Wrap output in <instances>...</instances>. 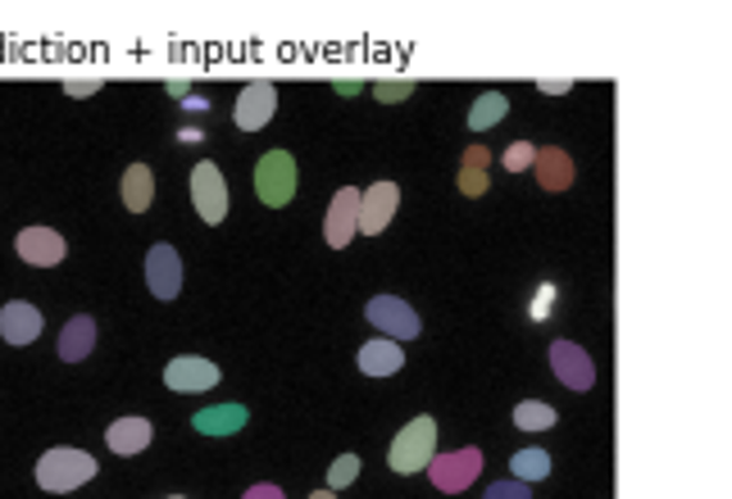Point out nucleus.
<instances>
[{"label":"nucleus","instance_id":"28","mask_svg":"<svg viewBox=\"0 0 732 499\" xmlns=\"http://www.w3.org/2000/svg\"><path fill=\"white\" fill-rule=\"evenodd\" d=\"M487 499H532L523 481H497V486H487Z\"/></svg>","mask_w":732,"mask_h":499},{"label":"nucleus","instance_id":"5","mask_svg":"<svg viewBox=\"0 0 732 499\" xmlns=\"http://www.w3.org/2000/svg\"><path fill=\"white\" fill-rule=\"evenodd\" d=\"M191 200H197V214H201L210 227H219V223L228 218V182H223L219 164L201 160L197 169H191Z\"/></svg>","mask_w":732,"mask_h":499},{"label":"nucleus","instance_id":"9","mask_svg":"<svg viewBox=\"0 0 732 499\" xmlns=\"http://www.w3.org/2000/svg\"><path fill=\"white\" fill-rule=\"evenodd\" d=\"M397 210H401L397 182H373L369 191H360V227H355V232H364V236L387 232V223H392Z\"/></svg>","mask_w":732,"mask_h":499},{"label":"nucleus","instance_id":"33","mask_svg":"<svg viewBox=\"0 0 732 499\" xmlns=\"http://www.w3.org/2000/svg\"><path fill=\"white\" fill-rule=\"evenodd\" d=\"M310 499H337V495H332V490H314Z\"/></svg>","mask_w":732,"mask_h":499},{"label":"nucleus","instance_id":"4","mask_svg":"<svg viewBox=\"0 0 732 499\" xmlns=\"http://www.w3.org/2000/svg\"><path fill=\"white\" fill-rule=\"evenodd\" d=\"M364 318H369L387 340H397V345H401V340H414L419 327H423L419 314L405 305V299H397V295H373L369 305H364Z\"/></svg>","mask_w":732,"mask_h":499},{"label":"nucleus","instance_id":"22","mask_svg":"<svg viewBox=\"0 0 732 499\" xmlns=\"http://www.w3.org/2000/svg\"><path fill=\"white\" fill-rule=\"evenodd\" d=\"M487 164H492L487 145H469L464 150V173H460V191L464 195H482L487 191Z\"/></svg>","mask_w":732,"mask_h":499},{"label":"nucleus","instance_id":"17","mask_svg":"<svg viewBox=\"0 0 732 499\" xmlns=\"http://www.w3.org/2000/svg\"><path fill=\"white\" fill-rule=\"evenodd\" d=\"M532 169H537V182H542L547 191H564V186H573V160L564 155V150H555V145L537 150Z\"/></svg>","mask_w":732,"mask_h":499},{"label":"nucleus","instance_id":"12","mask_svg":"<svg viewBox=\"0 0 732 499\" xmlns=\"http://www.w3.org/2000/svg\"><path fill=\"white\" fill-rule=\"evenodd\" d=\"M214 381H219V364L197 359V355H178V359L164 368V386H169V390H178V395L210 390Z\"/></svg>","mask_w":732,"mask_h":499},{"label":"nucleus","instance_id":"27","mask_svg":"<svg viewBox=\"0 0 732 499\" xmlns=\"http://www.w3.org/2000/svg\"><path fill=\"white\" fill-rule=\"evenodd\" d=\"M414 91V82L410 78H401V82H373V95L378 100H387V105H397V100H405Z\"/></svg>","mask_w":732,"mask_h":499},{"label":"nucleus","instance_id":"1","mask_svg":"<svg viewBox=\"0 0 732 499\" xmlns=\"http://www.w3.org/2000/svg\"><path fill=\"white\" fill-rule=\"evenodd\" d=\"M96 477V459L87 455V449H46L41 464H37V486L41 490H78Z\"/></svg>","mask_w":732,"mask_h":499},{"label":"nucleus","instance_id":"31","mask_svg":"<svg viewBox=\"0 0 732 499\" xmlns=\"http://www.w3.org/2000/svg\"><path fill=\"white\" fill-rule=\"evenodd\" d=\"M241 499H282V490H278L273 481H260V486H251V490L241 495Z\"/></svg>","mask_w":732,"mask_h":499},{"label":"nucleus","instance_id":"34","mask_svg":"<svg viewBox=\"0 0 732 499\" xmlns=\"http://www.w3.org/2000/svg\"><path fill=\"white\" fill-rule=\"evenodd\" d=\"M169 499H182V495H169Z\"/></svg>","mask_w":732,"mask_h":499},{"label":"nucleus","instance_id":"24","mask_svg":"<svg viewBox=\"0 0 732 499\" xmlns=\"http://www.w3.org/2000/svg\"><path fill=\"white\" fill-rule=\"evenodd\" d=\"M514 427L519 431H547V427H555V409L542 405V399H523L514 409Z\"/></svg>","mask_w":732,"mask_h":499},{"label":"nucleus","instance_id":"32","mask_svg":"<svg viewBox=\"0 0 732 499\" xmlns=\"http://www.w3.org/2000/svg\"><path fill=\"white\" fill-rule=\"evenodd\" d=\"M569 86H573L569 78H551V82H542V91H547V95H564Z\"/></svg>","mask_w":732,"mask_h":499},{"label":"nucleus","instance_id":"15","mask_svg":"<svg viewBox=\"0 0 732 499\" xmlns=\"http://www.w3.org/2000/svg\"><path fill=\"white\" fill-rule=\"evenodd\" d=\"M401 364H405V355H401V345L397 340H364L360 345V373L364 377H392V373H401Z\"/></svg>","mask_w":732,"mask_h":499},{"label":"nucleus","instance_id":"19","mask_svg":"<svg viewBox=\"0 0 732 499\" xmlns=\"http://www.w3.org/2000/svg\"><path fill=\"white\" fill-rule=\"evenodd\" d=\"M151 200H156V173L146 164H132L123 173V205H128V214H146V210H151Z\"/></svg>","mask_w":732,"mask_h":499},{"label":"nucleus","instance_id":"6","mask_svg":"<svg viewBox=\"0 0 732 499\" xmlns=\"http://www.w3.org/2000/svg\"><path fill=\"white\" fill-rule=\"evenodd\" d=\"M478 472H482V455H478L473 445H469V449H451V455H437V459L428 464V477H432V486L442 490V495L469 490Z\"/></svg>","mask_w":732,"mask_h":499},{"label":"nucleus","instance_id":"14","mask_svg":"<svg viewBox=\"0 0 732 499\" xmlns=\"http://www.w3.org/2000/svg\"><path fill=\"white\" fill-rule=\"evenodd\" d=\"M37 336H41V314H37V305H28V299H10V305L0 309V340L32 345Z\"/></svg>","mask_w":732,"mask_h":499},{"label":"nucleus","instance_id":"25","mask_svg":"<svg viewBox=\"0 0 732 499\" xmlns=\"http://www.w3.org/2000/svg\"><path fill=\"white\" fill-rule=\"evenodd\" d=\"M360 477V459L355 455H341L337 464H332V472H328V490H341V486H351Z\"/></svg>","mask_w":732,"mask_h":499},{"label":"nucleus","instance_id":"21","mask_svg":"<svg viewBox=\"0 0 732 499\" xmlns=\"http://www.w3.org/2000/svg\"><path fill=\"white\" fill-rule=\"evenodd\" d=\"M505 110H510V100H505L501 91H487V95H478V100H473V110H469V132H487V128H497V123L505 119Z\"/></svg>","mask_w":732,"mask_h":499},{"label":"nucleus","instance_id":"29","mask_svg":"<svg viewBox=\"0 0 732 499\" xmlns=\"http://www.w3.org/2000/svg\"><path fill=\"white\" fill-rule=\"evenodd\" d=\"M551 305H555V286H542V291H537V299H532V318L542 323L551 314Z\"/></svg>","mask_w":732,"mask_h":499},{"label":"nucleus","instance_id":"18","mask_svg":"<svg viewBox=\"0 0 732 499\" xmlns=\"http://www.w3.org/2000/svg\"><path fill=\"white\" fill-rule=\"evenodd\" d=\"M91 345H96V323H91L87 314L69 318L64 332H60V359H64V364H82V359L91 355Z\"/></svg>","mask_w":732,"mask_h":499},{"label":"nucleus","instance_id":"30","mask_svg":"<svg viewBox=\"0 0 732 499\" xmlns=\"http://www.w3.org/2000/svg\"><path fill=\"white\" fill-rule=\"evenodd\" d=\"M64 91L69 95H96V91H101V78H69Z\"/></svg>","mask_w":732,"mask_h":499},{"label":"nucleus","instance_id":"7","mask_svg":"<svg viewBox=\"0 0 732 499\" xmlns=\"http://www.w3.org/2000/svg\"><path fill=\"white\" fill-rule=\"evenodd\" d=\"M273 110H278V86H273V82H264V78H255V82L241 86L232 119H237V128H241V132H260V128L273 119Z\"/></svg>","mask_w":732,"mask_h":499},{"label":"nucleus","instance_id":"26","mask_svg":"<svg viewBox=\"0 0 732 499\" xmlns=\"http://www.w3.org/2000/svg\"><path fill=\"white\" fill-rule=\"evenodd\" d=\"M532 160H537V145H532V141H514V145L505 150V169H510V173L532 169Z\"/></svg>","mask_w":732,"mask_h":499},{"label":"nucleus","instance_id":"23","mask_svg":"<svg viewBox=\"0 0 732 499\" xmlns=\"http://www.w3.org/2000/svg\"><path fill=\"white\" fill-rule=\"evenodd\" d=\"M510 472L519 481H542L551 472V455H547V449H519V455L510 459Z\"/></svg>","mask_w":732,"mask_h":499},{"label":"nucleus","instance_id":"2","mask_svg":"<svg viewBox=\"0 0 732 499\" xmlns=\"http://www.w3.org/2000/svg\"><path fill=\"white\" fill-rule=\"evenodd\" d=\"M432 449H437V422L428 414H419L410 427H401V436L392 440V455H387V464H392V472L410 477L419 468L432 464Z\"/></svg>","mask_w":732,"mask_h":499},{"label":"nucleus","instance_id":"8","mask_svg":"<svg viewBox=\"0 0 732 499\" xmlns=\"http://www.w3.org/2000/svg\"><path fill=\"white\" fill-rule=\"evenodd\" d=\"M551 368H555V377L569 386V390H592L596 386V364H592V355L582 345H573V340H555L551 345Z\"/></svg>","mask_w":732,"mask_h":499},{"label":"nucleus","instance_id":"20","mask_svg":"<svg viewBox=\"0 0 732 499\" xmlns=\"http://www.w3.org/2000/svg\"><path fill=\"white\" fill-rule=\"evenodd\" d=\"M191 427L205 431V436H232L247 427V409L241 405H219V409H201L197 418H191Z\"/></svg>","mask_w":732,"mask_h":499},{"label":"nucleus","instance_id":"10","mask_svg":"<svg viewBox=\"0 0 732 499\" xmlns=\"http://www.w3.org/2000/svg\"><path fill=\"white\" fill-rule=\"evenodd\" d=\"M355 227H360V191H355V186H341V191L332 195V205H328L323 236H328L332 249H347L351 236H355Z\"/></svg>","mask_w":732,"mask_h":499},{"label":"nucleus","instance_id":"11","mask_svg":"<svg viewBox=\"0 0 732 499\" xmlns=\"http://www.w3.org/2000/svg\"><path fill=\"white\" fill-rule=\"evenodd\" d=\"M14 249H19V259L32 264V268H56L64 259V236L56 227H23L14 236Z\"/></svg>","mask_w":732,"mask_h":499},{"label":"nucleus","instance_id":"13","mask_svg":"<svg viewBox=\"0 0 732 499\" xmlns=\"http://www.w3.org/2000/svg\"><path fill=\"white\" fill-rule=\"evenodd\" d=\"M146 282H151L156 299H173L182 291V259L173 245H151V255H146Z\"/></svg>","mask_w":732,"mask_h":499},{"label":"nucleus","instance_id":"16","mask_svg":"<svg viewBox=\"0 0 732 499\" xmlns=\"http://www.w3.org/2000/svg\"><path fill=\"white\" fill-rule=\"evenodd\" d=\"M151 436H156V427L146 418H119V422H110L106 445L114 449V455H141V449L151 445Z\"/></svg>","mask_w":732,"mask_h":499},{"label":"nucleus","instance_id":"3","mask_svg":"<svg viewBox=\"0 0 732 499\" xmlns=\"http://www.w3.org/2000/svg\"><path fill=\"white\" fill-rule=\"evenodd\" d=\"M291 191H297V160L287 150H269V155L255 164V195L269 210H282Z\"/></svg>","mask_w":732,"mask_h":499}]
</instances>
